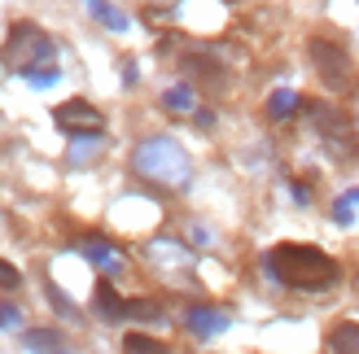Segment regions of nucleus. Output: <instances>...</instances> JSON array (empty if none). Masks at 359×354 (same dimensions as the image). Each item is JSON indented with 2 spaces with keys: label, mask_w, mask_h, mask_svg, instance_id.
<instances>
[{
  "label": "nucleus",
  "mask_w": 359,
  "mask_h": 354,
  "mask_svg": "<svg viewBox=\"0 0 359 354\" xmlns=\"http://www.w3.org/2000/svg\"><path fill=\"white\" fill-rule=\"evenodd\" d=\"M267 267H272V276L280 280V285L302 289V293L333 289L337 280H342V267H337V258H329L325 250H316V245H298V241L276 245V250L267 254Z\"/></svg>",
  "instance_id": "nucleus-1"
},
{
  "label": "nucleus",
  "mask_w": 359,
  "mask_h": 354,
  "mask_svg": "<svg viewBox=\"0 0 359 354\" xmlns=\"http://www.w3.org/2000/svg\"><path fill=\"white\" fill-rule=\"evenodd\" d=\"M5 66L31 79L35 70L57 66V48H53V40L35 22H13L9 27V40H5Z\"/></svg>",
  "instance_id": "nucleus-2"
},
{
  "label": "nucleus",
  "mask_w": 359,
  "mask_h": 354,
  "mask_svg": "<svg viewBox=\"0 0 359 354\" xmlns=\"http://www.w3.org/2000/svg\"><path fill=\"white\" fill-rule=\"evenodd\" d=\"M136 171L145 180H163V184H184L189 180V157L184 149L167 136H149L145 145L136 149Z\"/></svg>",
  "instance_id": "nucleus-3"
},
{
  "label": "nucleus",
  "mask_w": 359,
  "mask_h": 354,
  "mask_svg": "<svg viewBox=\"0 0 359 354\" xmlns=\"http://www.w3.org/2000/svg\"><path fill=\"white\" fill-rule=\"evenodd\" d=\"M307 52H311V66H316V75L325 79V87L342 92V87L351 83V52L337 40H329V35H311Z\"/></svg>",
  "instance_id": "nucleus-4"
},
{
  "label": "nucleus",
  "mask_w": 359,
  "mask_h": 354,
  "mask_svg": "<svg viewBox=\"0 0 359 354\" xmlns=\"http://www.w3.org/2000/svg\"><path fill=\"white\" fill-rule=\"evenodd\" d=\"M53 122L70 136H88V132H101V110L75 97V101H62L57 110H53Z\"/></svg>",
  "instance_id": "nucleus-5"
},
{
  "label": "nucleus",
  "mask_w": 359,
  "mask_h": 354,
  "mask_svg": "<svg viewBox=\"0 0 359 354\" xmlns=\"http://www.w3.org/2000/svg\"><path fill=\"white\" fill-rule=\"evenodd\" d=\"M302 105H307V114L316 118V127L329 136V145H333V140H337V145H342V140H351V122L337 114L333 105H325V101H302Z\"/></svg>",
  "instance_id": "nucleus-6"
},
{
  "label": "nucleus",
  "mask_w": 359,
  "mask_h": 354,
  "mask_svg": "<svg viewBox=\"0 0 359 354\" xmlns=\"http://www.w3.org/2000/svg\"><path fill=\"white\" fill-rule=\"evenodd\" d=\"M329 350L333 354H359V324H333L329 328Z\"/></svg>",
  "instance_id": "nucleus-7"
},
{
  "label": "nucleus",
  "mask_w": 359,
  "mask_h": 354,
  "mask_svg": "<svg viewBox=\"0 0 359 354\" xmlns=\"http://www.w3.org/2000/svg\"><path fill=\"white\" fill-rule=\"evenodd\" d=\"M97 311H101V320H123V297L114 293L110 280L97 285Z\"/></svg>",
  "instance_id": "nucleus-8"
},
{
  "label": "nucleus",
  "mask_w": 359,
  "mask_h": 354,
  "mask_svg": "<svg viewBox=\"0 0 359 354\" xmlns=\"http://www.w3.org/2000/svg\"><path fill=\"white\" fill-rule=\"evenodd\" d=\"M294 105H298V97L290 92V87H280V92L267 97V118H290V114H294Z\"/></svg>",
  "instance_id": "nucleus-9"
},
{
  "label": "nucleus",
  "mask_w": 359,
  "mask_h": 354,
  "mask_svg": "<svg viewBox=\"0 0 359 354\" xmlns=\"http://www.w3.org/2000/svg\"><path fill=\"white\" fill-rule=\"evenodd\" d=\"M163 105H167V110H175V114H184V110H193V87H184V83H175V87H167V92H163Z\"/></svg>",
  "instance_id": "nucleus-10"
},
{
  "label": "nucleus",
  "mask_w": 359,
  "mask_h": 354,
  "mask_svg": "<svg viewBox=\"0 0 359 354\" xmlns=\"http://www.w3.org/2000/svg\"><path fill=\"white\" fill-rule=\"evenodd\" d=\"M123 354H167V346L154 341V337H140V332H132V337H123Z\"/></svg>",
  "instance_id": "nucleus-11"
},
{
  "label": "nucleus",
  "mask_w": 359,
  "mask_h": 354,
  "mask_svg": "<svg viewBox=\"0 0 359 354\" xmlns=\"http://www.w3.org/2000/svg\"><path fill=\"white\" fill-rule=\"evenodd\" d=\"M228 320L224 315H215V311H189V328L193 332H219Z\"/></svg>",
  "instance_id": "nucleus-12"
},
{
  "label": "nucleus",
  "mask_w": 359,
  "mask_h": 354,
  "mask_svg": "<svg viewBox=\"0 0 359 354\" xmlns=\"http://www.w3.org/2000/svg\"><path fill=\"white\" fill-rule=\"evenodd\" d=\"M62 346V337L53 328H35V332H27V350H35V354H48V350H57Z\"/></svg>",
  "instance_id": "nucleus-13"
},
{
  "label": "nucleus",
  "mask_w": 359,
  "mask_h": 354,
  "mask_svg": "<svg viewBox=\"0 0 359 354\" xmlns=\"http://www.w3.org/2000/svg\"><path fill=\"white\" fill-rule=\"evenodd\" d=\"M88 9H93V13H97V17H101V22L110 27V31H123V27H128V17H123L118 9H110L105 0H88Z\"/></svg>",
  "instance_id": "nucleus-14"
},
{
  "label": "nucleus",
  "mask_w": 359,
  "mask_h": 354,
  "mask_svg": "<svg viewBox=\"0 0 359 354\" xmlns=\"http://www.w3.org/2000/svg\"><path fill=\"white\" fill-rule=\"evenodd\" d=\"M83 254L88 258H97V262H114V250H110V245H105V241H83Z\"/></svg>",
  "instance_id": "nucleus-15"
},
{
  "label": "nucleus",
  "mask_w": 359,
  "mask_h": 354,
  "mask_svg": "<svg viewBox=\"0 0 359 354\" xmlns=\"http://www.w3.org/2000/svg\"><path fill=\"white\" fill-rule=\"evenodd\" d=\"M18 285H22V271H18L13 262L0 258V289H18Z\"/></svg>",
  "instance_id": "nucleus-16"
},
{
  "label": "nucleus",
  "mask_w": 359,
  "mask_h": 354,
  "mask_svg": "<svg viewBox=\"0 0 359 354\" xmlns=\"http://www.w3.org/2000/svg\"><path fill=\"white\" fill-rule=\"evenodd\" d=\"M18 324V311L13 306H0V328H13Z\"/></svg>",
  "instance_id": "nucleus-17"
}]
</instances>
